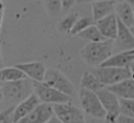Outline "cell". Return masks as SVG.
Listing matches in <instances>:
<instances>
[{
  "label": "cell",
  "mask_w": 134,
  "mask_h": 123,
  "mask_svg": "<svg viewBox=\"0 0 134 123\" xmlns=\"http://www.w3.org/2000/svg\"><path fill=\"white\" fill-rule=\"evenodd\" d=\"M114 48V40L104 39L96 42H88L80 49V56L90 66H99L109 58Z\"/></svg>",
  "instance_id": "obj_1"
},
{
  "label": "cell",
  "mask_w": 134,
  "mask_h": 123,
  "mask_svg": "<svg viewBox=\"0 0 134 123\" xmlns=\"http://www.w3.org/2000/svg\"><path fill=\"white\" fill-rule=\"evenodd\" d=\"M34 91L32 80L23 78L15 81L1 82L2 100L13 103H19Z\"/></svg>",
  "instance_id": "obj_2"
},
{
  "label": "cell",
  "mask_w": 134,
  "mask_h": 123,
  "mask_svg": "<svg viewBox=\"0 0 134 123\" xmlns=\"http://www.w3.org/2000/svg\"><path fill=\"white\" fill-rule=\"evenodd\" d=\"M34 93L39 98L40 102L55 104V103H65L71 102V97L53 88L52 86L46 84L43 81H32Z\"/></svg>",
  "instance_id": "obj_3"
},
{
  "label": "cell",
  "mask_w": 134,
  "mask_h": 123,
  "mask_svg": "<svg viewBox=\"0 0 134 123\" xmlns=\"http://www.w3.org/2000/svg\"><path fill=\"white\" fill-rule=\"evenodd\" d=\"M104 86L117 83L126 78L131 77L129 67H114V66H95L92 71Z\"/></svg>",
  "instance_id": "obj_4"
},
{
  "label": "cell",
  "mask_w": 134,
  "mask_h": 123,
  "mask_svg": "<svg viewBox=\"0 0 134 123\" xmlns=\"http://www.w3.org/2000/svg\"><path fill=\"white\" fill-rule=\"evenodd\" d=\"M79 99H80L82 109L85 114L98 119H102L105 117L106 111L102 106V103L97 95L94 91L81 87L79 90Z\"/></svg>",
  "instance_id": "obj_5"
},
{
  "label": "cell",
  "mask_w": 134,
  "mask_h": 123,
  "mask_svg": "<svg viewBox=\"0 0 134 123\" xmlns=\"http://www.w3.org/2000/svg\"><path fill=\"white\" fill-rule=\"evenodd\" d=\"M104 107L106 115H105V122L116 123V118L119 115V99L118 97L113 94L111 90L106 88L105 86L95 93Z\"/></svg>",
  "instance_id": "obj_6"
},
{
  "label": "cell",
  "mask_w": 134,
  "mask_h": 123,
  "mask_svg": "<svg viewBox=\"0 0 134 123\" xmlns=\"http://www.w3.org/2000/svg\"><path fill=\"white\" fill-rule=\"evenodd\" d=\"M43 82L70 97L75 95V88L73 83L69 80L67 76H65L62 71L55 68H46Z\"/></svg>",
  "instance_id": "obj_7"
},
{
  "label": "cell",
  "mask_w": 134,
  "mask_h": 123,
  "mask_svg": "<svg viewBox=\"0 0 134 123\" xmlns=\"http://www.w3.org/2000/svg\"><path fill=\"white\" fill-rule=\"evenodd\" d=\"M53 114L59 118L61 123H83L85 117L83 111L71 104V102L52 104Z\"/></svg>",
  "instance_id": "obj_8"
},
{
  "label": "cell",
  "mask_w": 134,
  "mask_h": 123,
  "mask_svg": "<svg viewBox=\"0 0 134 123\" xmlns=\"http://www.w3.org/2000/svg\"><path fill=\"white\" fill-rule=\"evenodd\" d=\"M52 115V104L40 102L28 115L19 120V123H46Z\"/></svg>",
  "instance_id": "obj_9"
},
{
  "label": "cell",
  "mask_w": 134,
  "mask_h": 123,
  "mask_svg": "<svg viewBox=\"0 0 134 123\" xmlns=\"http://www.w3.org/2000/svg\"><path fill=\"white\" fill-rule=\"evenodd\" d=\"M114 44L118 50H130L134 48V37L131 34L129 27L125 25L117 18V34L114 39Z\"/></svg>",
  "instance_id": "obj_10"
},
{
  "label": "cell",
  "mask_w": 134,
  "mask_h": 123,
  "mask_svg": "<svg viewBox=\"0 0 134 123\" xmlns=\"http://www.w3.org/2000/svg\"><path fill=\"white\" fill-rule=\"evenodd\" d=\"M95 25L105 39H115L117 34V17L115 13L109 14L98 19L97 21H95Z\"/></svg>",
  "instance_id": "obj_11"
},
{
  "label": "cell",
  "mask_w": 134,
  "mask_h": 123,
  "mask_svg": "<svg viewBox=\"0 0 134 123\" xmlns=\"http://www.w3.org/2000/svg\"><path fill=\"white\" fill-rule=\"evenodd\" d=\"M39 103H40L39 98L32 91L28 97H26L25 99L20 101L16 106H14V112H13L14 122H19V120H21L26 115H28Z\"/></svg>",
  "instance_id": "obj_12"
},
{
  "label": "cell",
  "mask_w": 134,
  "mask_h": 123,
  "mask_svg": "<svg viewBox=\"0 0 134 123\" xmlns=\"http://www.w3.org/2000/svg\"><path fill=\"white\" fill-rule=\"evenodd\" d=\"M19 69H21L25 76L32 81H43L44 75L46 71V66L41 61H32L26 63H19L16 64Z\"/></svg>",
  "instance_id": "obj_13"
},
{
  "label": "cell",
  "mask_w": 134,
  "mask_h": 123,
  "mask_svg": "<svg viewBox=\"0 0 134 123\" xmlns=\"http://www.w3.org/2000/svg\"><path fill=\"white\" fill-rule=\"evenodd\" d=\"M118 98L124 99H134V79L132 77L126 78L117 83L105 86Z\"/></svg>",
  "instance_id": "obj_14"
},
{
  "label": "cell",
  "mask_w": 134,
  "mask_h": 123,
  "mask_svg": "<svg viewBox=\"0 0 134 123\" xmlns=\"http://www.w3.org/2000/svg\"><path fill=\"white\" fill-rule=\"evenodd\" d=\"M115 5H116L115 0H95L91 2L92 18L94 22L109 14L114 13Z\"/></svg>",
  "instance_id": "obj_15"
},
{
  "label": "cell",
  "mask_w": 134,
  "mask_h": 123,
  "mask_svg": "<svg viewBox=\"0 0 134 123\" xmlns=\"http://www.w3.org/2000/svg\"><path fill=\"white\" fill-rule=\"evenodd\" d=\"M134 61V55L129 50H121L115 55H111L100 65L103 66H114V67H129Z\"/></svg>",
  "instance_id": "obj_16"
},
{
  "label": "cell",
  "mask_w": 134,
  "mask_h": 123,
  "mask_svg": "<svg viewBox=\"0 0 134 123\" xmlns=\"http://www.w3.org/2000/svg\"><path fill=\"white\" fill-rule=\"evenodd\" d=\"M114 13L116 17L128 27H130L134 23V16H133V6L130 5L126 0L119 1L115 5Z\"/></svg>",
  "instance_id": "obj_17"
},
{
  "label": "cell",
  "mask_w": 134,
  "mask_h": 123,
  "mask_svg": "<svg viewBox=\"0 0 134 123\" xmlns=\"http://www.w3.org/2000/svg\"><path fill=\"white\" fill-rule=\"evenodd\" d=\"M23 78H26L25 74L21 69H19L17 66L0 67V82L15 81Z\"/></svg>",
  "instance_id": "obj_18"
},
{
  "label": "cell",
  "mask_w": 134,
  "mask_h": 123,
  "mask_svg": "<svg viewBox=\"0 0 134 123\" xmlns=\"http://www.w3.org/2000/svg\"><path fill=\"white\" fill-rule=\"evenodd\" d=\"M81 87L96 93L97 90H99L100 88H103L104 85L99 82V80L94 76L93 73L86 71L82 76V79H81Z\"/></svg>",
  "instance_id": "obj_19"
},
{
  "label": "cell",
  "mask_w": 134,
  "mask_h": 123,
  "mask_svg": "<svg viewBox=\"0 0 134 123\" xmlns=\"http://www.w3.org/2000/svg\"><path fill=\"white\" fill-rule=\"evenodd\" d=\"M77 36L81 39L87 40L88 42H96V41H102V40L105 39L104 36L98 30V28L95 25V23L87 26L85 29H83L81 33H79Z\"/></svg>",
  "instance_id": "obj_20"
},
{
  "label": "cell",
  "mask_w": 134,
  "mask_h": 123,
  "mask_svg": "<svg viewBox=\"0 0 134 123\" xmlns=\"http://www.w3.org/2000/svg\"><path fill=\"white\" fill-rule=\"evenodd\" d=\"M94 20L92 18V16H79V18L76 19V21L74 22L72 28L70 29V35L71 36H77L79 33H81L83 29H85L87 26L94 24Z\"/></svg>",
  "instance_id": "obj_21"
},
{
  "label": "cell",
  "mask_w": 134,
  "mask_h": 123,
  "mask_svg": "<svg viewBox=\"0 0 134 123\" xmlns=\"http://www.w3.org/2000/svg\"><path fill=\"white\" fill-rule=\"evenodd\" d=\"M80 14L79 13H70L67 16H65L64 18H62V20L59 22L58 24V29L62 33H66L69 34L70 29L72 28L74 22L76 21V19L79 18Z\"/></svg>",
  "instance_id": "obj_22"
},
{
  "label": "cell",
  "mask_w": 134,
  "mask_h": 123,
  "mask_svg": "<svg viewBox=\"0 0 134 123\" xmlns=\"http://www.w3.org/2000/svg\"><path fill=\"white\" fill-rule=\"evenodd\" d=\"M119 99V114L134 118V99Z\"/></svg>",
  "instance_id": "obj_23"
},
{
  "label": "cell",
  "mask_w": 134,
  "mask_h": 123,
  "mask_svg": "<svg viewBox=\"0 0 134 123\" xmlns=\"http://www.w3.org/2000/svg\"><path fill=\"white\" fill-rule=\"evenodd\" d=\"M45 7L50 16H57L62 11L61 0H45Z\"/></svg>",
  "instance_id": "obj_24"
},
{
  "label": "cell",
  "mask_w": 134,
  "mask_h": 123,
  "mask_svg": "<svg viewBox=\"0 0 134 123\" xmlns=\"http://www.w3.org/2000/svg\"><path fill=\"white\" fill-rule=\"evenodd\" d=\"M13 112H14V106H9L8 108L0 111V123H13L14 122Z\"/></svg>",
  "instance_id": "obj_25"
},
{
  "label": "cell",
  "mask_w": 134,
  "mask_h": 123,
  "mask_svg": "<svg viewBox=\"0 0 134 123\" xmlns=\"http://www.w3.org/2000/svg\"><path fill=\"white\" fill-rule=\"evenodd\" d=\"M61 3H62V9L69 11L76 4V0H61Z\"/></svg>",
  "instance_id": "obj_26"
},
{
  "label": "cell",
  "mask_w": 134,
  "mask_h": 123,
  "mask_svg": "<svg viewBox=\"0 0 134 123\" xmlns=\"http://www.w3.org/2000/svg\"><path fill=\"white\" fill-rule=\"evenodd\" d=\"M3 15H4V5L2 3V0H0V32H1V26H2V21H3ZM3 65V59H2V54H1V47H0V67Z\"/></svg>",
  "instance_id": "obj_27"
},
{
  "label": "cell",
  "mask_w": 134,
  "mask_h": 123,
  "mask_svg": "<svg viewBox=\"0 0 134 123\" xmlns=\"http://www.w3.org/2000/svg\"><path fill=\"white\" fill-rule=\"evenodd\" d=\"M116 122H118V123H134V118L119 114L116 118Z\"/></svg>",
  "instance_id": "obj_28"
},
{
  "label": "cell",
  "mask_w": 134,
  "mask_h": 123,
  "mask_svg": "<svg viewBox=\"0 0 134 123\" xmlns=\"http://www.w3.org/2000/svg\"><path fill=\"white\" fill-rule=\"evenodd\" d=\"M95 0H76V3H91Z\"/></svg>",
  "instance_id": "obj_29"
},
{
  "label": "cell",
  "mask_w": 134,
  "mask_h": 123,
  "mask_svg": "<svg viewBox=\"0 0 134 123\" xmlns=\"http://www.w3.org/2000/svg\"><path fill=\"white\" fill-rule=\"evenodd\" d=\"M129 68H130V70H131V75H134V61L130 64Z\"/></svg>",
  "instance_id": "obj_30"
},
{
  "label": "cell",
  "mask_w": 134,
  "mask_h": 123,
  "mask_svg": "<svg viewBox=\"0 0 134 123\" xmlns=\"http://www.w3.org/2000/svg\"><path fill=\"white\" fill-rule=\"evenodd\" d=\"M129 29H130V32H131V34L133 35V37H134V23L129 27Z\"/></svg>",
  "instance_id": "obj_31"
},
{
  "label": "cell",
  "mask_w": 134,
  "mask_h": 123,
  "mask_svg": "<svg viewBox=\"0 0 134 123\" xmlns=\"http://www.w3.org/2000/svg\"><path fill=\"white\" fill-rule=\"evenodd\" d=\"M130 5H132V6H134V0H126Z\"/></svg>",
  "instance_id": "obj_32"
},
{
  "label": "cell",
  "mask_w": 134,
  "mask_h": 123,
  "mask_svg": "<svg viewBox=\"0 0 134 123\" xmlns=\"http://www.w3.org/2000/svg\"><path fill=\"white\" fill-rule=\"evenodd\" d=\"M2 101V94H1V82H0V102Z\"/></svg>",
  "instance_id": "obj_33"
},
{
  "label": "cell",
  "mask_w": 134,
  "mask_h": 123,
  "mask_svg": "<svg viewBox=\"0 0 134 123\" xmlns=\"http://www.w3.org/2000/svg\"><path fill=\"white\" fill-rule=\"evenodd\" d=\"M129 52H130V53H131V54H133V55H134V48H132V49H130V50H129Z\"/></svg>",
  "instance_id": "obj_34"
},
{
  "label": "cell",
  "mask_w": 134,
  "mask_h": 123,
  "mask_svg": "<svg viewBox=\"0 0 134 123\" xmlns=\"http://www.w3.org/2000/svg\"><path fill=\"white\" fill-rule=\"evenodd\" d=\"M115 1H117V2H119V1H122V0H115Z\"/></svg>",
  "instance_id": "obj_35"
},
{
  "label": "cell",
  "mask_w": 134,
  "mask_h": 123,
  "mask_svg": "<svg viewBox=\"0 0 134 123\" xmlns=\"http://www.w3.org/2000/svg\"><path fill=\"white\" fill-rule=\"evenodd\" d=\"M133 16H134V6H133Z\"/></svg>",
  "instance_id": "obj_36"
},
{
  "label": "cell",
  "mask_w": 134,
  "mask_h": 123,
  "mask_svg": "<svg viewBox=\"0 0 134 123\" xmlns=\"http://www.w3.org/2000/svg\"><path fill=\"white\" fill-rule=\"evenodd\" d=\"M131 77H132V78H133V79H134V75H131Z\"/></svg>",
  "instance_id": "obj_37"
}]
</instances>
